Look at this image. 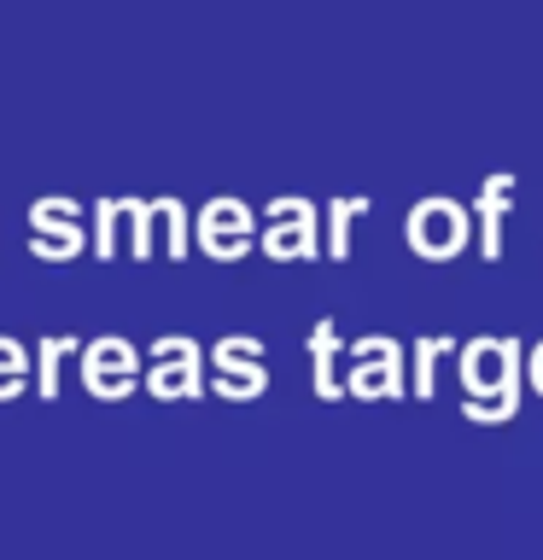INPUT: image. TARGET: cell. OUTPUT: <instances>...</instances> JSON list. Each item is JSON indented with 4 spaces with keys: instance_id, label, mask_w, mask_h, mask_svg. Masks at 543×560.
Instances as JSON below:
<instances>
[{
    "instance_id": "cell-1",
    "label": "cell",
    "mask_w": 543,
    "mask_h": 560,
    "mask_svg": "<svg viewBox=\"0 0 543 560\" xmlns=\"http://www.w3.org/2000/svg\"><path fill=\"white\" fill-rule=\"evenodd\" d=\"M30 252L47 262H65L82 252V217L65 199H42L30 210Z\"/></svg>"
},
{
    "instance_id": "cell-2",
    "label": "cell",
    "mask_w": 543,
    "mask_h": 560,
    "mask_svg": "<svg viewBox=\"0 0 543 560\" xmlns=\"http://www.w3.org/2000/svg\"><path fill=\"white\" fill-rule=\"evenodd\" d=\"M82 380H88V392H100V397L129 392V380H135V350H123L117 339L94 345V350L82 357Z\"/></svg>"
},
{
    "instance_id": "cell-3",
    "label": "cell",
    "mask_w": 543,
    "mask_h": 560,
    "mask_svg": "<svg viewBox=\"0 0 543 560\" xmlns=\"http://www.w3.org/2000/svg\"><path fill=\"white\" fill-rule=\"evenodd\" d=\"M30 385V357H24V345H12L7 332H0V402H12L18 392Z\"/></svg>"
},
{
    "instance_id": "cell-4",
    "label": "cell",
    "mask_w": 543,
    "mask_h": 560,
    "mask_svg": "<svg viewBox=\"0 0 543 560\" xmlns=\"http://www.w3.org/2000/svg\"><path fill=\"white\" fill-rule=\"evenodd\" d=\"M65 350H77V339H42V345H35V362H42L35 392H42V397L59 392V362H65Z\"/></svg>"
}]
</instances>
